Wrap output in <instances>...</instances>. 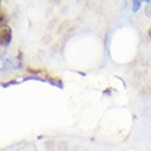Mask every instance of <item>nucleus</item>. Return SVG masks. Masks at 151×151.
Segmentation results:
<instances>
[{
	"mask_svg": "<svg viewBox=\"0 0 151 151\" xmlns=\"http://www.w3.org/2000/svg\"><path fill=\"white\" fill-rule=\"evenodd\" d=\"M146 15L151 17V1H148L147 3V7H146Z\"/></svg>",
	"mask_w": 151,
	"mask_h": 151,
	"instance_id": "3",
	"label": "nucleus"
},
{
	"mask_svg": "<svg viewBox=\"0 0 151 151\" xmlns=\"http://www.w3.org/2000/svg\"><path fill=\"white\" fill-rule=\"evenodd\" d=\"M132 4H133V6H132V10H133V12H136L140 8V6H142V1H140V0H137V1H133Z\"/></svg>",
	"mask_w": 151,
	"mask_h": 151,
	"instance_id": "2",
	"label": "nucleus"
},
{
	"mask_svg": "<svg viewBox=\"0 0 151 151\" xmlns=\"http://www.w3.org/2000/svg\"><path fill=\"white\" fill-rule=\"evenodd\" d=\"M148 39H150V40H151V28H150V29H148Z\"/></svg>",
	"mask_w": 151,
	"mask_h": 151,
	"instance_id": "4",
	"label": "nucleus"
},
{
	"mask_svg": "<svg viewBox=\"0 0 151 151\" xmlns=\"http://www.w3.org/2000/svg\"><path fill=\"white\" fill-rule=\"evenodd\" d=\"M12 40V30L10 26H1L0 29V44H1V47H7L8 44L11 43Z\"/></svg>",
	"mask_w": 151,
	"mask_h": 151,
	"instance_id": "1",
	"label": "nucleus"
}]
</instances>
